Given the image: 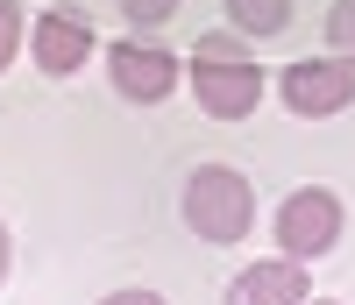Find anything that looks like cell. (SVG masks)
I'll return each instance as SVG.
<instances>
[{"label": "cell", "mask_w": 355, "mask_h": 305, "mask_svg": "<svg viewBox=\"0 0 355 305\" xmlns=\"http://www.w3.org/2000/svg\"><path fill=\"white\" fill-rule=\"evenodd\" d=\"M185 85L206 121H249L270 93V71H263V57L249 50L242 28H206L192 43V64H185Z\"/></svg>", "instance_id": "cell-1"}, {"label": "cell", "mask_w": 355, "mask_h": 305, "mask_svg": "<svg viewBox=\"0 0 355 305\" xmlns=\"http://www.w3.org/2000/svg\"><path fill=\"white\" fill-rule=\"evenodd\" d=\"M178 220H185L199 241H214V249H227V241H242L256 227V185L249 171L234 164H199L185 177V192H178Z\"/></svg>", "instance_id": "cell-2"}, {"label": "cell", "mask_w": 355, "mask_h": 305, "mask_svg": "<svg viewBox=\"0 0 355 305\" xmlns=\"http://www.w3.org/2000/svg\"><path fill=\"white\" fill-rule=\"evenodd\" d=\"M341 227H348V213H341V192L327 185H299V192H284L277 199V249L284 256H299V263H320L327 249H341Z\"/></svg>", "instance_id": "cell-3"}, {"label": "cell", "mask_w": 355, "mask_h": 305, "mask_svg": "<svg viewBox=\"0 0 355 305\" xmlns=\"http://www.w3.org/2000/svg\"><path fill=\"white\" fill-rule=\"evenodd\" d=\"M100 57H107V85H114L128 107H164L178 85H185V57L164 50V43L121 36V43H107Z\"/></svg>", "instance_id": "cell-4"}, {"label": "cell", "mask_w": 355, "mask_h": 305, "mask_svg": "<svg viewBox=\"0 0 355 305\" xmlns=\"http://www.w3.org/2000/svg\"><path fill=\"white\" fill-rule=\"evenodd\" d=\"M277 100L284 114H299V121H334L355 107V64L348 57H291V64L277 71Z\"/></svg>", "instance_id": "cell-5"}, {"label": "cell", "mask_w": 355, "mask_h": 305, "mask_svg": "<svg viewBox=\"0 0 355 305\" xmlns=\"http://www.w3.org/2000/svg\"><path fill=\"white\" fill-rule=\"evenodd\" d=\"M28 57H36L43 78H78L85 64L100 57V28L85 8H50L28 21Z\"/></svg>", "instance_id": "cell-6"}, {"label": "cell", "mask_w": 355, "mask_h": 305, "mask_svg": "<svg viewBox=\"0 0 355 305\" xmlns=\"http://www.w3.org/2000/svg\"><path fill=\"white\" fill-rule=\"evenodd\" d=\"M313 298V270L299 256H263V263H242V277L220 291V305H306Z\"/></svg>", "instance_id": "cell-7"}, {"label": "cell", "mask_w": 355, "mask_h": 305, "mask_svg": "<svg viewBox=\"0 0 355 305\" xmlns=\"http://www.w3.org/2000/svg\"><path fill=\"white\" fill-rule=\"evenodd\" d=\"M227 28H242L249 43L284 36V28H291V0H227Z\"/></svg>", "instance_id": "cell-8"}, {"label": "cell", "mask_w": 355, "mask_h": 305, "mask_svg": "<svg viewBox=\"0 0 355 305\" xmlns=\"http://www.w3.org/2000/svg\"><path fill=\"white\" fill-rule=\"evenodd\" d=\"M21 50H28V15H21V0H0V71H8Z\"/></svg>", "instance_id": "cell-9"}, {"label": "cell", "mask_w": 355, "mask_h": 305, "mask_svg": "<svg viewBox=\"0 0 355 305\" xmlns=\"http://www.w3.org/2000/svg\"><path fill=\"white\" fill-rule=\"evenodd\" d=\"M327 50L355 64V0H334L327 8Z\"/></svg>", "instance_id": "cell-10"}, {"label": "cell", "mask_w": 355, "mask_h": 305, "mask_svg": "<svg viewBox=\"0 0 355 305\" xmlns=\"http://www.w3.org/2000/svg\"><path fill=\"white\" fill-rule=\"evenodd\" d=\"M178 15V0H121V21L128 28H164Z\"/></svg>", "instance_id": "cell-11"}, {"label": "cell", "mask_w": 355, "mask_h": 305, "mask_svg": "<svg viewBox=\"0 0 355 305\" xmlns=\"http://www.w3.org/2000/svg\"><path fill=\"white\" fill-rule=\"evenodd\" d=\"M100 305H171L164 291H150V284H121V291H107Z\"/></svg>", "instance_id": "cell-12"}, {"label": "cell", "mask_w": 355, "mask_h": 305, "mask_svg": "<svg viewBox=\"0 0 355 305\" xmlns=\"http://www.w3.org/2000/svg\"><path fill=\"white\" fill-rule=\"evenodd\" d=\"M8 270H15V234H8V220H0V284H8Z\"/></svg>", "instance_id": "cell-13"}, {"label": "cell", "mask_w": 355, "mask_h": 305, "mask_svg": "<svg viewBox=\"0 0 355 305\" xmlns=\"http://www.w3.org/2000/svg\"><path fill=\"white\" fill-rule=\"evenodd\" d=\"M306 305H341V298H306Z\"/></svg>", "instance_id": "cell-14"}]
</instances>
